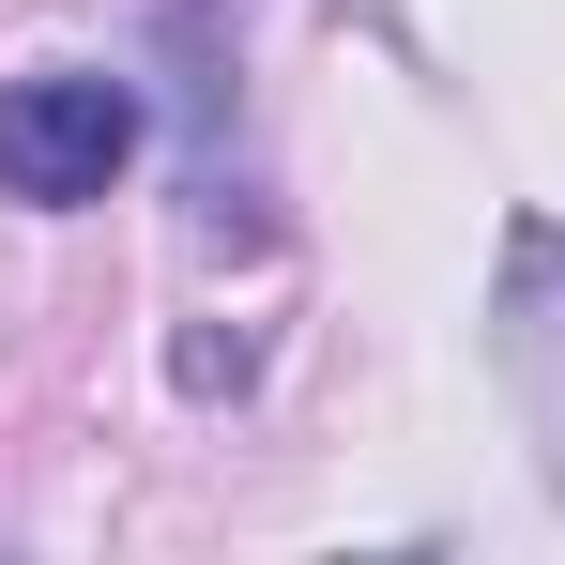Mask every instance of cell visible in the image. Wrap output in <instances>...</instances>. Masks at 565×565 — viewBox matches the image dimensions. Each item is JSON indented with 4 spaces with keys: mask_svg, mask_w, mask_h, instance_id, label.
<instances>
[{
    "mask_svg": "<svg viewBox=\"0 0 565 565\" xmlns=\"http://www.w3.org/2000/svg\"><path fill=\"white\" fill-rule=\"evenodd\" d=\"M122 153H138V93L122 77H15L0 93V184L15 199H107L122 184Z\"/></svg>",
    "mask_w": 565,
    "mask_h": 565,
    "instance_id": "obj_1",
    "label": "cell"
}]
</instances>
